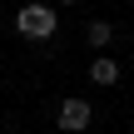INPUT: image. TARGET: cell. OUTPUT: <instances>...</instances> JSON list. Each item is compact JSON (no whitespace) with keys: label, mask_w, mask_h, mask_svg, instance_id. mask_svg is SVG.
Masks as SVG:
<instances>
[{"label":"cell","mask_w":134,"mask_h":134,"mask_svg":"<svg viewBox=\"0 0 134 134\" xmlns=\"http://www.w3.org/2000/svg\"><path fill=\"white\" fill-rule=\"evenodd\" d=\"M55 5H40V0H30V5H20V15H15V30L25 35V40H50L55 35Z\"/></svg>","instance_id":"obj_1"},{"label":"cell","mask_w":134,"mask_h":134,"mask_svg":"<svg viewBox=\"0 0 134 134\" xmlns=\"http://www.w3.org/2000/svg\"><path fill=\"white\" fill-rule=\"evenodd\" d=\"M85 40H90L94 50H104V45L114 40V30H109V20H90V25H85Z\"/></svg>","instance_id":"obj_4"},{"label":"cell","mask_w":134,"mask_h":134,"mask_svg":"<svg viewBox=\"0 0 134 134\" xmlns=\"http://www.w3.org/2000/svg\"><path fill=\"white\" fill-rule=\"evenodd\" d=\"M90 80H94V85H119V65H114L109 55H94V65H90Z\"/></svg>","instance_id":"obj_3"},{"label":"cell","mask_w":134,"mask_h":134,"mask_svg":"<svg viewBox=\"0 0 134 134\" xmlns=\"http://www.w3.org/2000/svg\"><path fill=\"white\" fill-rule=\"evenodd\" d=\"M65 134H85L94 124V109H90V99H80V94H70L65 104H60V119H55Z\"/></svg>","instance_id":"obj_2"},{"label":"cell","mask_w":134,"mask_h":134,"mask_svg":"<svg viewBox=\"0 0 134 134\" xmlns=\"http://www.w3.org/2000/svg\"><path fill=\"white\" fill-rule=\"evenodd\" d=\"M60 5H75V0H60Z\"/></svg>","instance_id":"obj_5"}]
</instances>
